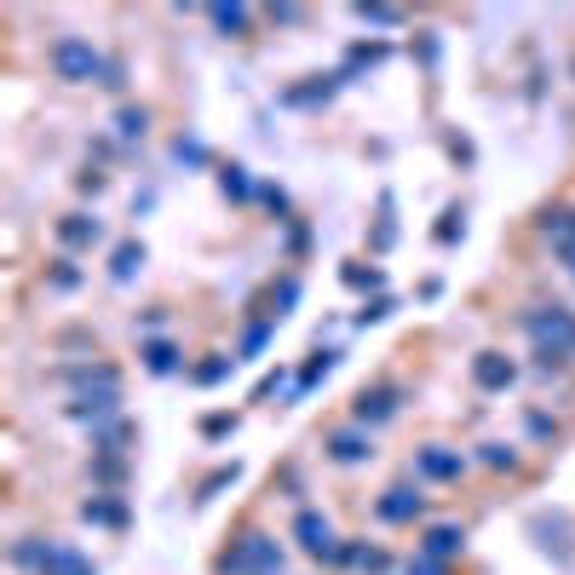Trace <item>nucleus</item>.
I'll return each mask as SVG.
<instances>
[{
	"label": "nucleus",
	"mask_w": 575,
	"mask_h": 575,
	"mask_svg": "<svg viewBox=\"0 0 575 575\" xmlns=\"http://www.w3.org/2000/svg\"><path fill=\"white\" fill-rule=\"evenodd\" d=\"M524 334L535 340V357H575V317L564 311V305H529L524 317Z\"/></svg>",
	"instance_id": "f257e3e1"
},
{
	"label": "nucleus",
	"mask_w": 575,
	"mask_h": 575,
	"mask_svg": "<svg viewBox=\"0 0 575 575\" xmlns=\"http://www.w3.org/2000/svg\"><path fill=\"white\" fill-rule=\"evenodd\" d=\"M46 64H52V75H58V81H69V87H87V81H98V87H104L110 58H104L92 41H81V35H58V41H52V52H46Z\"/></svg>",
	"instance_id": "f03ea898"
},
{
	"label": "nucleus",
	"mask_w": 575,
	"mask_h": 575,
	"mask_svg": "<svg viewBox=\"0 0 575 575\" xmlns=\"http://www.w3.org/2000/svg\"><path fill=\"white\" fill-rule=\"evenodd\" d=\"M282 570V547L265 529H242L225 552H219V575H276Z\"/></svg>",
	"instance_id": "7ed1b4c3"
},
{
	"label": "nucleus",
	"mask_w": 575,
	"mask_h": 575,
	"mask_svg": "<svg viewBox=\"0 0 575 575\" xmlns=\"http://www.w3.org/2000/svg\"><path fill=\"white\" fill-rule=\"evenodd\" d=\"M294 541L311 552V558H334V547H340V535H334V524H328V512H317V506H299Z\"/></svg>",
	"instance_id": "20e7f679"
},
{
	"label": "nucleus",
	"mask_w": 575,
	"mask_h": 575,
	"mask_svg": "<svg viewBox=\"0 0 575 575\" xmlns=\"http://www.w3.org/2000/svg\"><path fill=\"white\" fill-rule=\"evenodd\" d=\"M414 472L426 483H455L466 472V455L449 449V443H426V449H414Z\"/></svg>",
	"instance_id": "39448f33"
},
{
	"label": "nucleus",
	"mask_w": 575,
	"mask_h": 575,
	"mask_svg": "<svg viewBox=\"0 0 575 575\" xmlns=\"http://www.w3.org/2000/svg\"><path fill=\"white\" fill-rule=\"evenodd\" d=\"M397 403H403L397 386H363L357 403H351V426H386L391 414H397Z\"/></svg>",
	"instance_id": "423d86ee"
},
{
	"label": "nucleus",
	"mask_w": 575,
	"mask_h": 575,
	"mask_svg": "<svg viewBox=\"0 0 575 575\" xmlns=\"http://www.w3.org/2000/svg\"><path fill=\"white\" fill-rule=\"evenodd\" d=\"M420 512H426V495H420L414 483H391L386 495L374 501V518H380V524H414Z\"/></svg>",
	"instance_id": "0eeeda50"
},
{
	"label": "nucleus",
	"mask_w": 575,
	"mask_h": 575,
	"mask_svg": "<svg viewBox=\"0 0 575 575\" xmlns=\"http://www.w3.org/2000/svg\"><path fill=\"white\" fill-rule=\"evenodd\" d=\"M512 380H518V363L506 351H478L472 357V386L478 391H506Z\"/></svg>",
	"instance_id": "6e6552de"
},
{
	"label": "nucleus",
	"mask_w": 575,
	"mask_h": 575,
	"mask_svg": "<svg viewBox=\"0 0 575 575\" xmlns=\"http://www.w3.org/2000/svg\"><path fill=\"white\" fill-rule=\"evenodd\" d=\"M328 460H340V466H363L368 455H374V437H368V426H340V432H328Z\"/></svg>",
	"instance_id": "1a4fd4ad"
},
{
	"label": "nucleus",
	"mask_w": 575,
	"mask_h": 575,
	"mask_svg": "<svg viewBox=\"0 0 575 575\" xmlns=\"http://www.w3.org/2000/svg\"><path fill=\"white\" fill-rule=\"evenodd\" d=\"M466 552V529L460 524H426L420 529V558H437V564H449Z\"/></svg>",
	"instance_id": "9d476101"
},
{
	"label": "nucleus",
	"mask_w": 575,
	"mask_h": 575,
	"mask_svg": "<svg viewBox=\"0 0 575 575\" xmlns=\"http://www.w3.org/2000/svg\"><path fill=\"white\" fill-rule=\"evenodd\" d=\"M98 236H104V225L92 213H64L58 219V248H92Z\"/></svg>",
	"instance_id": "9b49d317"
},
{
	"label": "nucleus",
	"mask_w": 575,
	"mask_h": 575,
	"mask_svg": "<svg viewBox=\"0 0 575 575\" xmlns=\"http://www.w3.org/2000/svg\"><path fill=\"white\" fill-rule=\"evenodd\" d=\"M541 236H547L558 253L575 248V207H547V213H541Z\"/></svg>",
	"instance_id": "f8f14e48"
},
{
	"label": "nucleus",
	"mask_w": 575,
	"mask_h": 575,
	"mask_svg": "<svg viewBox=\"0 0 575 575\" xmlns=\"http://www.w3.org/2000/svg\"><path fill=\"white\" fill-rule=\"evenodd\" d=\"M41 575H98V570H92V564H87V558H81L75 547H46Z\"/></svg>",
	"instance_id": "ddd939ff"
},
{
	"label": "nucleus",
	"mask_w": 575,
	"mask_h": 575,
	"mask_svg": "<svg viewBox=\"0 0 575 575\" xmlns=\"http://www.w3.org/2000/svg\"><path fill=\"white\" fill-rule=\"evenodd\" d=\"M138 357H144L150 374H179V368H184V357H179V345H173V340H144Z\"/></svg>",
	"instance_id": "4468645a"
},
{
	"label": "nucleus",
	"mask_w": 575,
	"mask_h": 575,
	"mask_svg": "<svg viewBox=\"0 0 575 575\" xmlns=\"http://www.w3.org/2000/svg\"><path fill=\"white\" fill-rule=\"evenodd\" d=\"M81 518H87V524H104V529H121L127 524V506L115 501V495H92V501H81Z\"/></svg>",
	"instance_id": "2eb2a0df"
},
{
	"label": "nucleus",
	"mask_w": 575,
	"mask_h": 575,
	"mask_svg": "<svg viewBox=\"0 0 575 575\" xmlns=\"http://www.w3.org/2000/svg\"><path fill=\"white\" fill-rule=\"evenodd\" d=\"M207 18H213V29H225V35H248L253 12H248V6H213Z\"/></svg>",
	"instance_id": "dca6fc26"
},
{
	"label": "nucleus",
	"mask_w": 575,
	"mask_h": 575,
	"mask_svg": "<svg viewBox=\"0 0 575 575\" xmlns=\"http://www.w3.org/2000/svg\"><path fill=\"white\" fill-rule=\"evenodd\" d=\"M219 190H225L230 202H248V196H253L248 167H236V161H230V167H219Z\"/></svg>",
	"instance_id": "f3484780"
},
{
	"label": "nucleus",
	"mask_w": 575,
	"mask_h": 575,
	"mask_svg": "<svg viewBox=\"0 0 575 575\" xmlns=\"http://www.w3.org/2000/svg\"><path fill=\"white\" fill-rule=\"evenodd\" d=\"M340 363V351H317V357H311V363L299 368V380H294V391H311L317 386V380H328V368Z\"/></svg>",
	"instance_id": "a211bd4d"
},
{
	"label": "nucleus",
	"mask_w": 575,
	"mask_h": 575,
	"mask_svg": "<svg viewBox=\"0 0 575 575\" xmlns=\"http://www.w3.org/2000/svg\"><path fill=\"white\" fill-rule=\"evenodd\" d=\"M138 265H144V248H138V242H121V248L110 253V276H115V282H127Z\"/></svg>",
	"instance_id": "6ab92c4d"
},
{
	"label": "nucleus",
	"mask_w": 575,
	"mask_h": 575,
	"mask_svg": "<svg viewBox=\"0 0 575 575\" xmlns=\"http://www.w3.org/2000/svg\"><path fill=\"white\" fill-rule=\"evenodd\" d=\"M115 133H121V138H144V133H150V110H144V104H127V110L115 115Z\"/></svg>",
	"instance_id": "aec40b11"
},
{
	"label": "nucleus",
	"mask_w": 575,
	"mask_h": 575,
	"mask_svg": "<svg viewBox=\"0 0 575 575\" xmlns=\"http://www.w3.org/2000/svg\"><path fill=\"white\" fill-rule=\"evenodd\" d=\"M478 460L483 466H495V472H518V449H512V443H483Z\"/></svg>",
	"instance_id": "412c9836"
},
{
	"label": "nucleus",
	"mask_w": 575,
	"mask_h": 575,
	"mask_svg": "<svg viewBox=\"0 0 575 575\" xmlns=\"http://www.w3.org/2000/svg\"><path fill=\"white\" fill-rule=\"evenodd\" d=\"M230 363H236V357H207V363L190 368V380H196V386H219V380L230 374Z\"/></svg>",
	"instance_id": "4be33fe9"
},
{
	"label": "nucleus",
	"mask_w": 575,
	"mask_h": 575,
	"mask_svg": "<svg viewBox=\"0 0 575 575\" xmlns=\"http://www.w3.org/2000/svg\"><path fill=\"white\" fill-rule=\"evenodd\" d=\"M46 282H52V288H75V282H81V271H75V259H69V253H58V259H52V265H46Z\"/></svg>",
	"instance_id": "5701e85b"
},
{
	"label": "nucleus",
	"mask_w": 575,
	"mask_h": 575,
	"mask_svg": "<svg viewBox=\"0 0 575 575\" xmlns=\"http://www.w3.org/2000/svg\"><path fill=\"white\" fill-rule=\"evenodd\" d=\"M225 483H236V460H230V466H219V472H207L202 489H196V501H213V495H219Z\"/></svg>",
	"instance_id": "b1692460"
},
{
	"label": "nucleus",
	"mask_w": 575,
	"mask_h": 575,
	"mask_svg": "<svg viewBox=\"0 0 575 575\" xmlns=\"http://www.w3.org/2000/svg\"><path fill=\"white\" fill-rule=\"evenodd\" d=\"M397 242V225H391V196H380V230H374V248L386 253Z\"/></svg>",
	"instance_id": "393cba45"
},
{
	"label": "nucleus",
	"mask_w": 575,
	"mask_h": 575,
	"mask_svg": "<svg viewBox=\"0 0 575 575\" xmlns=\"http://www.w3.org/2000/svg\"><path fill=\"white\" fill-rule=\"evenodd\" d=\"M345 288H380V282H386V276H380V271H374V265H368V271H363V265H345Z\"/></svg>",
	"instance_id": "a878e982"
},
{
	"label": "nucleus",
	"mask_w": 575,
	"mask_h": 575,
	"mask_svg": "<svg viewBox=\"0 0 575 575\" xmlns=\"http://www.w3.org/2000/svg\"><path fill=\"white\" fill-rule=\"evenodd\" d=\"M386 317H391V294H374L363 311H357V322H363V328H368V322H386Z\"/></svg>",
	"instance_id": "bb28decb"
},
{
	"label": "nucleus",
	"mask_w": 575,
	"mask_h": 575,
	"mask_svg": "<svg viewBox=\"0 0 575 575\" xmlns=\"http://www.w3.org/2000/svg\"><path fill=\"white\" fill-rule=\"evenodd\" d=\"M460 230H466V213H460V207H449V213H443V225H437V242L449 248V242H455Z\"/></svg>",
	"instance_id": "cd10ccee"
},
{
	"label": "nucleus",
	"mask_w": 575,
	"mask_h": 575,
	"mask_svg": "<svg viewBox=\"0 0 575 575\" xmlns=\"http://www.w3.org/2000/svg\"><path fill=\"white\" fill-rule=\"evenodd\" d=\"M357 18H363V23H386V29H391V23H403V12H397V6H357Z\"/></svg>",
	"instance_id": "c85d7f7f"
},
{
	"label": "nucleus",
	"mask_w": 575,
	"mask_h": 575,
	"mask_svg": "<svg viewBox=\"0 0 575 575\" xmlns=\"http://www.w3.org/2000/svg\"><path fill=\"white\" fill-rule=\"evenodd\" d=\"M236 432V414H207L202 420V437H230Z\"/></svg>",
	"instance_id": "c756f323"
},
{
	"label": "nucleus",
	"mask_w": 575,
	"mask_h": 575,
	"mask_svg": "<svg viewBox=\"0 0 575 575\" xmlns=\"http://www.w3.org/2000/svg\"><path fill=\"white\" fill-rule=\"evenodd\" d=\"M98 478H104V483H121V478H127L121 455H98Z\"/></svg>",
	"instance_id": "7c9ffc66"
},
{
	"label": "nucleus",
	"mask_w": 575,
	"mask_h": 575,
	"mask_svg": "<svg viewBox=\"0 0 575 575\" xmlns=\"http://www.w3.org/2000/svg\"><path fill=\"white\" fill-rule=\"evenodd\" d=\"M173 156H179V161H207V144H196V138H179V144H173Z\"/></svg>",
	"instance_id": "2f4dec72"
},
{
	"label": "nucleus",
	"mask_w": 575,
	"mask_h": 575,
	"mask_svg": "<svg viewBox=\"0 0 575 575\" xmlns=\"http://www.w3.org/2000/svg\"><path fill=\"white\" fill-rule=\"evenodd\" d=\"M265 334H271V322H253V328H248V340H242V351H248V357H253V351L265 345Z\"/></svg>",
	"instance_id": "473e14b6"
},
{
	"label": "nucleus",
	"mask_w": 575,
	"mask_h": 575,
	"mask_svg": "<svg viewBox=\"0 0 575 575\" xmlns=\"http://www.w3.org/2000/svg\"><path fill=\"white\" fill-rule=\"evenodd\" d=\"M529 432H535V437H552V432H558V426H552V414L529 409Z\"/></svg>",
	"instance_id": "72a5a7b5"
},
{
	"label": "nucleus",
	"mask_w": 575,
	"mask_h": 575,
	"mask_svg": "<svg viewBox=\"0 0 575 575\" xmlns=\"http://www.w3.org/2000/svg\"><path fill=\"white\" fill-rule=\"evenodd\" d=\"M259 196H265V207H271V213H288V196H282V190H276V184H265V190H259Z\"/></svg>",
	"instance_id": "f704fd0d"
},
{
	"label": "nucleus",
	"mask_w": 575,
	"mask_h": 575,
	"mask_svg": "<svg viewBox=\"0 0 575 575\" xmlns=\"http://www.w3.org/2000/svg\"><path fill=\"white\" fill-rule=\"evenodd\" d=\"M403 575H409V570H403Z\"/></svg>",
	"instance_id": "c9c22d12"
}]
</instances>
